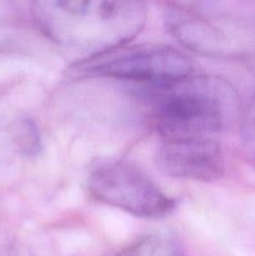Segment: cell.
I'll use <instances>...</instances> for the list:
<instances>
[{
	"mask_svg": "<svg viewBox=\"0 0 255 256\" xmlns=\"http://www.w3.org/2000/svg\"><path fill=\"white\" fill-rule=\"evenodd\" d=\"M154 89L160 140L215 139L240 114L236 90L222 78L189 75Z\"/></svg>",
	"mask_w": 255,
	"mask_h": 256,
	"instance_id": "7a4b0ae2",
	"label": "cell"
},
{
	"mask_svg": "<svg viewBox=\"0 0 255 256\" xmlns=\"http://www.w3.org/2000/svg\"><path fill=\"white\" fill-rule=\"evenodd\" d=\"M88 190L96 202L142 219H160L176 206L146 172L124 159L98 162L88 175Z\"/></svg>",
	"mask_w": 255,
	"mask_h": 256,
	"instance_id": "3957f363",
	"label": "cell"
},
{
	"mask_svg": "<svg viewBox=\"0 0 255 256\" xmlns=\"http://www.w3.org/2000/svg\"><path fill=\"white\" fill-rule=\"evenodd\" d=\"M32 15L40 32L72 66L86 64L129 44L145 26L140 2H35Z\"/></svg>",
	"mask_w": 255,
	"mask_h": 256,
	"instance_id": "6da1fadb",
	"label": "cell"
},
{
	"mask_svg": "<svg viewBox=\"0 0 255 256\" xmlns=\"http://www.w3.org/2000/svg\"><path fill=\"white\" fill-rule=\"evenodd\" d=\"M236 16L222 12V2H178L164 10L166 29L180 44L209 56H228L236 50Z\"/></svg>",
	"mask_w": 255,
	"mask_h": 256,
	"instance_id": "5b68a950",
	"label": "cell"
},
{
	"mask_svg": "<svg viewBox=\"0 0 255 256\" xmlns=\"http://www.w3.org/2000/svg\"><path fill=\"white\" fill-rule=\"evenodd\" d=\"M156 162L168 176L192 182L218 180L225 172L224 155L215 139L162 140Z\"/></svg>",
	"mask_w": 255,
	"mask_h": 256,
	"instance_id": "8992f818",
	"label": "cell"
},
{
	"mask_svg": "<svg viewBox=\"0 0 255 256\" xmlns=\"http://www.w3.org/2000/svg\"><path fill=\"white\" fill-rule=\"evenodd\" d=\"M85 76L162 86L192 75L189 58L168 45H125L86 64L72 66Z\"/></svg>",
	"mask_w": 255,
	"mask_h": 256,
	"instance_id": "277c9868",
	"label": "cell"
},
{
	"mask_svg": "<svg viewBox=\"0 0 255 256\" xmlns=\"http://www.w3.org/2000/svg\"><path fill=\"white\" fill-rule=\"evenodd\" d=\"M242 120H244V128L242 129H244L245 138L255 149V95L252 102H250Z\"/></svg>",
	"mask_w": 255,
	"mask_h": 256,
	"instance_id": "ba28073f",
	"label": "cell"
},
{
	"mask_svg": "<svg viewBox=\"0 0 255 256\" xmlns=\"http://www.w3.org/2000/svg\"><path fill=\"white\" fill-rule=\"evenodd\" d=\"M0 256H16L15 255V252H12V250H2V252H0Z\"/></svg>",
	"mask_w": 255,
	"mask_h": 256,
	"instance_id": "9c48e42d",
	"label": "cell"
},
{
	"mask_svg": "<svg viewBox=\"0 0 255 256\" xmlns=\"http://www.w3.org/2000/svg\"><path fill=\"white\" fill-rule=\"evenodd\" d=\"M114 256H185L182 246L169 232L148 234Z\"/></svg>",
	"mask_w": 255,
	"mask_h": 256,
	"instance_id": "52a82bcc",
	"label": "cell"
}]
</instances>
